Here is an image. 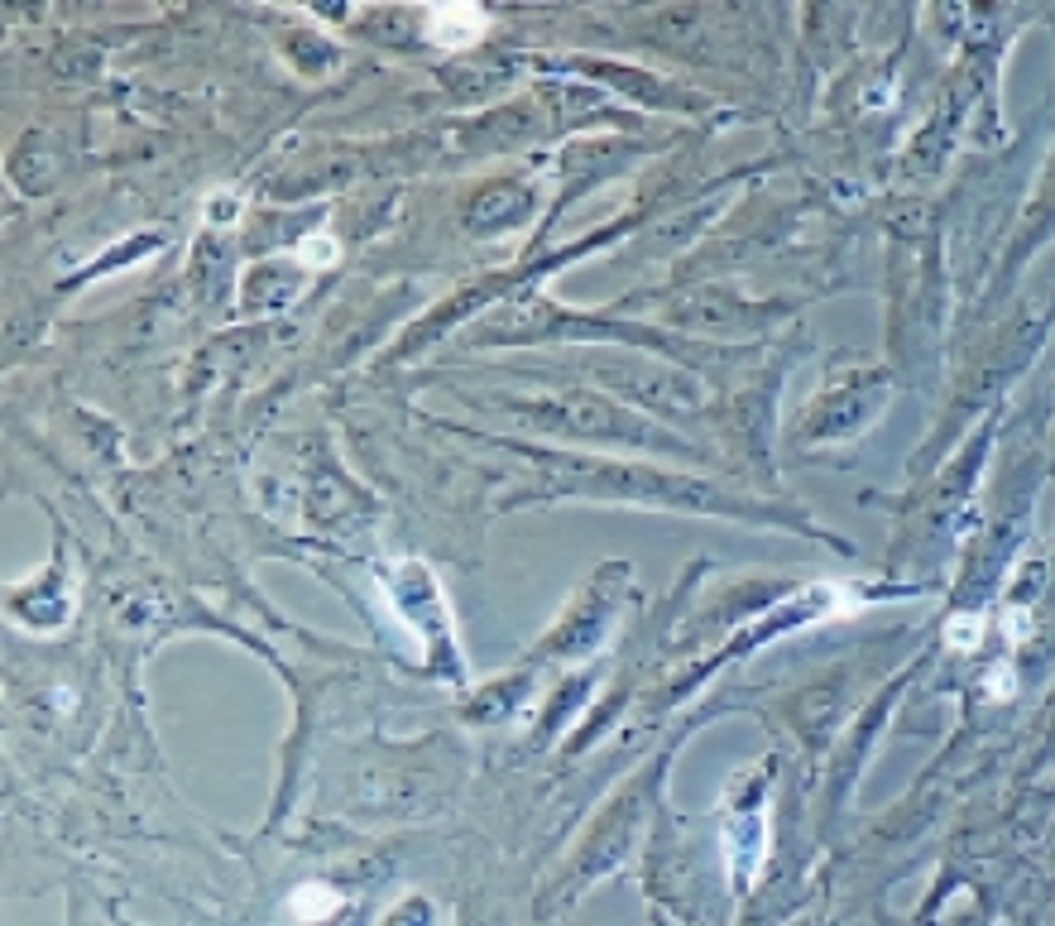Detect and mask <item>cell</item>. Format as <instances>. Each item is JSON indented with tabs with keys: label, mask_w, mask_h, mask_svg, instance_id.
Returning <instances> with one entry per match:
<instances>
[{
	"label": "cell",
	"mask_w": 1055,
	"mask_h": 926,
	"mask_svg": "<svg viewBox=\"0 0 1055 926\" xmlns=\"http://www.w3.org/2000/svg\"><path fill=\"white\" fill-rule=\"evenodd\" d=\"M480 29H485V20L470 6H441V10H432V34L441 43H466L470 34H480Z\"/></svg>",
	"instance_id": "7a4b0ae2"
},
{
	"label": "cell",
	"mask_w": 1055,
	"mask_h": 926,
	"mask_svg": "<svg viewBox=\"0 0 1055 926\" xmlns=\"http://www.w3.org/2000/svg\"><path fill=\"white\" fill-rule=\"evenodd\" d=\"M729 859H734V878L748 884L763 859V822L758 816H739V822L729 826Z\"/></svg>",
	"instance_id": "6da1fadb"
},
{
	"label": "cell",
	"mask_w": 1055,
	"mask_h": 926,
	"mask_svg": "<svg viewBox=\"0 0 1055 926\" xmlns=\"http://www.w3.org/2000/svg\"><path fill=\"white\" fill-rule=\"evenodd\" d=\"M302 255H308V260H331L336 250H331V240H312V246L302 250Z\"/></svg>",
	"instance_id": "3957f363"
}]
</instances>
